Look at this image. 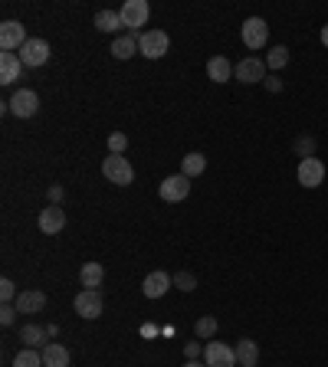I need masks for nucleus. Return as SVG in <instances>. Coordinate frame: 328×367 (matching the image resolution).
I'll return each instance as SVG.
<instances>
[{"label":"nucleus","instance_id":"f257e3e1","mask_svg":"<svg viewBox=\"0 0 328 367\" xmlns=\"http://www.w3.org/2000/svg\"><path fill=\"white\" fill-rule=\"evenodd\" d=\"M102 174H105V180H112L118 187H128L135 180V167H131V161H128L125 154H109L102 161Z\"/></svg>","mask_w":328,"mask_h":367},{"label":"nucleus","instance_id":"f03ea898","mask_svg":"<svg viewBox=\"0 0 328 367\" xmlns=\"http://www.w3.org/2000/svg\"><path fill=\"white\" fill-rule=\"evenodd\" d=\"M167 46H171V39H167L164 30H145V33H138V53L145 59H161L164 53H167Z\"/></svg>","mask_w":328,"mask_h":367},{"label":"nucleus","instance_id":"7ed1b4c3","mask_svg":"<svg viewBox=\"0 0 328 367\" xmlns=\"http://www.w3.org/2000/svg\"><path fill=\"white\" fill-rule=\"evenodd\" d=\"M20 63L26 66V69H39V66L50 63V43L39 37H30L24 43V50H20Z\"/></svg>","mask_w":328,"mask_h":367},{"label":"nucleus","instance_id":"20e7f679","mask_svg":"<svg viewBox=\"0 0 328 367\" xmlns=\"http://www.w3.org/2000/svg\"><path fill=\"white\" fill-rule=\"evenodd\" d=\"M122 26L125 30H141V26H148V17H152V7H148V0H125V7H122Z\"/></svg>","mask_w":328,"mask_h":367},{"label":"nucleus","instance_id":"39448f33","mask_svg":"<svg viewBox=\"0 0 328 367\" xmlns=\"http://www.w3.org/2000/svg\"><path fill=\"white\" fill-rule=\"evenodd\" d=\"M266 39H269V26H266L263 17H250V20H243V46L253 53H259L266 46Z\"/></svg>","mask_w":328,"mask_h":367},{"label":"nucleus","instance_id":"423d86ee","mask_svg":"<svg viewBox=\"0 0 328 367\" xmlns=\"http://www.w3.org/2000/svg\"><path fill=\"white\" fill-rule=\"evenodd\" d=\"M26 26L20 20H3L0 23V50L3 53H13V50H24L26 43Z\"/></svg>","mask_w":328,"mask_h":367},{"label":"nucleus","instance_id":"0eeeda50","mask_svg":"<svg viewBox=\"0 0 328 367\" xmlns=\"http://www.w3.org/2000/svg\"><path fill=\"white\" fill-rule=\"evenodd\" d=\"M7 105H10V115H17V118H33L39 112V95L33 89H17Z\"/></svg>","mask_w":328,"mask_h":367},{"label":"nucleus","instance_id":"6e6552de","mask_svg":"<svg viewBox=\"0 0 328 367\" xmlns=\"http://www.w3.org/2000/svg\"><path fill=\"white\" fill-rule=\"evenodd\" d=\"M203 361H207V367H240L237 351H233L230 344H224V341H210V344H207V348H203Z\"/></svg>","mask_w":328,"mask_h":367},{"label":"nucleus","instance_id":"1a4fd4ad","mask_svg":"<svg viewBox=\"0 0 328 367\" xmlns=\"http://www.w3.org/2000/svg\"><path fill=\"white\" fill-rule=\"evenodd\" d=\"M158 194H161V200H167V203H181L190 194V178L171 174V178H164L161 184H158Z\"/></svg>","mask_w":328,"mask_h":367},{"label":"nucleus","instance_id":"9d476101","mask_svg":"<svg viewBox=\"0 0 328 367\" xmlns=\"http://www.w3.org/2000/svg\"><path fill=\"white\" fill-rule=\"evenodd\" d=\"M295 178H299V184H302V187L316 190V187H322V180H325V164H322L318 158H305V161H299Z\"/></svg>","mask_w":328,"mask_h":367},{"label":"nucleus","instance_id":"9b49d317","mask_svg":"<svg viewBox=\"0 0 328 367\" xmlns=\"http://www.w3.org/2000/svg\"><path fill=\"white\" fill-rule=\"evenodd\" d=\"M266 69H269V66H266V59L246 56V59H240V63H237L233 79H237V82H246V86H250V82H266Z\"/></svg>","mask_w":328,"mask_h":367},{"label":"nucleus","instance_id":"f8f14e48","mask_svg":"<svg viewBox=\"0 0 328 367\" xmlns=\"http://www.w3.org/2000/svg\"><path fill=\"white\" fill-rule=\"evenodd\" d=\"M76 315L79 318H89V321H92V318H99L102 315V292L99 289H82L76 295Z\"/></svg>","mask_w":328,"mask_h":367},{"label":"nucleus","instance_id":"ddd939ff","mask_svg":"<svg viewBox=\"0 0 328 367\" xmlns=\"http://www.w3.org/2000/svg\"><path fill=\"white\" fill-rule=\"evenodd\" d=\"M17 312L20 315H37V312H43L46 308V292H39V289H24L20 295H17Z\"/></svg>","mask_w":328,"mask_h":367},{"label":"nucleus","instance_id":"4468645a","mask_svg":"<svg viewBox=\"0 0 328 367\" xmlns=\"http://www.w3.org/2000/svg\"><path fill=\"white\" fill-rule=\"evenodd\" d=\"M26 66L20 63V53H0V82L3 86H13L17 79H24Z\"/></svg>","mask_w":328,"mask_h":367},{"label":"nucleus","instance_id":"2eb2a0df","mask_svg":"<svg viewBox=\"0 0 328 367\" xmlns=\"http://www.w3.org/2000/svg\"><path fill=\"white\" fill-rule=\"evenodd\" d=\"M63 227H66V214H63V207L50 203L46 210H39V229H43L46 236H56V233H60Z\"/></svg>","mask_w":328,"mask_h":367},{"label":"nucleus","instance_id":"dca6fc26","mask_svg":"<svg viewBox=\"0 0 328 367\" xmlns=\"http://www.w3.org/2000/svg\"><path fill=\"white\" fill-rule=\"evenodd\" d=\"M171 285H174V279L167 276V272H152V276H145V282H141V292H145L148 299H161Z\"/></svg>","mask_w":328,"mask_h":367},{"label":"nucleus","instance_id":"f3484780","mask_svg":"<svg viewBox=\"0 0 328 367\" xmlns=\"http://www.w3.org/2000/svg\"><path fill=\"white\" fill-rule=\"evenodd\" d=\"M233 73H237V66L230 63L227 56H210V59H207V76H210V82H230Z\"/></svg>","mask_w":328,"mask_h":367},{"label":"nucleus","instance_id":"a211bd4d","mask_svg":"<svg viewBox=\"0 0 328 367\" xmlns=\"http://www.w3.org/2000/svg\"><path fill=\"white\" fill-rule=\"evenodd\" d=\"M138 53V33H125V37L112 39V56L115 59H131Z\"/></svg>","mask_w":328,"mask_h":367},{"label":"nucleus","instance_id":"6ab92c4d","mask_svg":"<svg viewBox=\"0 0 328 367\" xmlns=\"http://www.w3.org/2000/svg\"><path fill=\"white\" fill-rule=\"evenodd\" d=\"M43 367H69V351L66 344L60 341H50L43 348Z\"/></svg>","mask_w":328,"mask_h":367},{"label":"nucleus","instance_id":"aec40b11","mask_svg":"<svg viewBox=\"0 0 328 367\" xmlns=\"http://www.w3.org/2000/svg\"><path fill=\"white\" fill-rule=\"evenodd\" d=\"M203 171H207V158L201 151H190L181 158V174L184 178H201Z\"/></svg>","mask_w":328,"mask_h":367},{"label":"nucleus","instance_id":"412c9836","mask_svg":"<svg viewBox=\"0 0 328 367\" xmlns=\"http://www.w3.org/2000/svg\"><path fill=\"white\" fill-rule=\"evenodd\" d=\"M233 351H237L240 367H256V361H259V348H256V341H253V338H240Z\"/></svg>","mask_w":328,"mask_h":367},{"label":"nucleus","instance_id":"4be33fe9","mask_svg":"<svg viewBox=\"0 0 328 367\" xmlns=\"http://www.w3.org/2000/svg\"><path fill=\"white\" fill-rule=\"evenodd\" d=\"M102 279H105V269L99 263H86V266L79 269V282H82V289H99Z\"/></svg>","mask_w":328,"mask_h":367},{"label":"nucleus","instance_id":"5701e85b","mask_svg":"<svg viewBox=\"0 0 328 367\" xmlns=\"http://www.w3.org/2000/svg\"><path fill=\"white\" fill-rule=\"evenodd\" d=\"M46 338H50V331L39 328V325H24L20 328V341L26 348H46Z\"/></svg>","mask_w":328,"mask_h":367},{"label":"nucleus","instance_id":"b1692460","mask_svg":"<svg viewBox=\"0 0 328 367\" xmlns=\"http://www.w3.org/2000/svg\"><path fill=\"white\" fill-rule=\"evenodd\" d=\"M95 26H99V33H115V30H122V13L118 10H99L95 13Z\"/></svg>","mask_w":328,"mask_h":367},{"label":"nucleus","instance_id":"393cba45","mask_svg":"<svg viewBox=\"0 0 328 367\" xmlns=\"http://www.w3.org/2000/svg\"><path fill=\"white\" fill-rule=\"evenodd\" d=\"M13 367H43V351H37V348H24L20 355L13 357Z\"/></svg>","mask_w":328,"mask_h":367},{"label":"nucleus","instance_id":"a878e982","mask_svg":"<svg viewBox=\"0 0 328 367\" xmlns=\"http://www.w3.org/2000/svg\"><path fill=\"white\" fill-rule=\"evenodd\" d=\"M194 335H197L201 341H207V338H214V335H217V318H214V315H203V318H197V325H194Z\"/></svg>","mask_w":328,"mask_h":367},{"label":"nucleus","instance_id":"bb28decb","mask_svg":"<svg viewBox=\"0 0 328 367\" xmlns=\"http://www.w3.org/2000/svg\"><path fill=\"white\" fill-rule=\"evenodd\" d=\"M286 63H289V50H286V46H276V50H269V56H266V66H269V69H282Z\"/></svg>","mask_w":328,"mask_h":367},{"label":"nucleus","instance_id":"cd10ccee","mask_svg":"<svg viewBox=\"0 0 328 367\" xmlns=\"http://www.w3.org/2000/svg\"><path fill=\"white\" fill-rule=\"evenodd\" d=\"M125 148H128V135H125V131L109 135V154H125Z\"/></svg>","mask_w":328,"mask_h":367},{"label":"nucleus","instance_id":"c85d7f7f","mask_svg":"<svg viewBox=\"0 0 328 367\" xmlns=\"http://www.w3.org/2000/svg\"><path fill=\"white\" fill-rule=\"evenodd\" d=\"M17 295H20V292H17V285H13L10 279H0V299H3V305H13Z\"/></svg>","mask_w":328,"mask_h":367},{"label":"nucleus","instance_id":"c756f323","mask_svg":"<svg viewBox=\"0 0 328 367\" xmlns=\"http://www.w3.org/2000/svg\"><path fill=\"white\" fill-rule=\"evenodd\" d=\"M295 151H299V158H316V138H299L295 141Z\"/></svg>","mask_w":328,"mask_h":367},{"label":"nucleus","instance_id":"7c9ffc66","mask_svg":"<svg viewBox=\"0 0 328 367\" xmlns=\"http://www.w3.org/2000/svg\"><path fill=\"white\" fill-rule=\"evenodd\" d=\"M174 285L181 292H194V289H197V279L190 276V272H177V276H174Z\"/></svg>","mask_w":328,"mask_h":367},{"label":"nucleus","instance_id":"2f4dec72","mask_svg":"<svg viewBox=\"0 0 328 367\" xmlns=\"http://www.w3.org/2000/svg\"><path fill=\"white\" fill-rule=\"evenodd\" d=\"M17 315H20V312H17V305H3V308H0V325H3V328H10L13 321H17Z\"/></svg>","mask_w":328,"mask_h":367},{"label":"nucleus","instance_id":"473e14b6","mask_svg":"<svg viewBox=\"0 0 328 367\" xmlns=\"http://www.w3.org/2000/svg\"><path fill=\"white\" fill-rule=\"evenodd\" d=\"M184 355H188V361H197V357H201V341L184 344Z\"/></svg>","mask_w":328,"mask_h":367},{"label":"nucleus","instance_id":"72a5a7b5","mask_svg":"<svg viewBox=\"0 0 328 367\" xmlns=\"http://www.w3.org/2000/svg\"><path fill=\"white\" fill-rule=\"evenodd\" d=\"M60 200H63V187H60V184H53V187H50V203L60 207Z\"/></svg>","mask_w":328,"mask_h":367},{"label":"nucleus","instance_id":"f704fd0d","mask_svg":"<svg viewBox=\"0 0 328 367\" xmlns=\"http://www.w3.org/2000/svg\"><path fill=\"white\" fill-rule=\"evenodd\" d=\"M263 86H266L269 92H279V89H282V79H276V76L269 79V76H266V82H263Z\"/></svg>","mask_w":328,"mask_h":367},{"label":"nucleus","instance_id":"c9c22d12","mask_svg":"<svg viewBox=\"0 0 328 367\" xmlns=\"http://www.w3.org/2000/svg\"><path fill=\"white\" fill-rule=\"evenodd\" d=\"M322 43H325V50H328V23L322 26Z\"/></svg>","mask_w":328,"mask_h":367},{"label":"nucleus","instance_id":"e433bc0d","mask_svg":"<svg viewBox=\"0 0 328 367\" xmlns=\"http://www.w3.org/2000/svg\"><path fill=\"white\" fill-rule=\"evenodd\" d=\"M184 367H207V361H188Z\"/></svg>","mask_w":328,"mask_h":367}]
</instances>
